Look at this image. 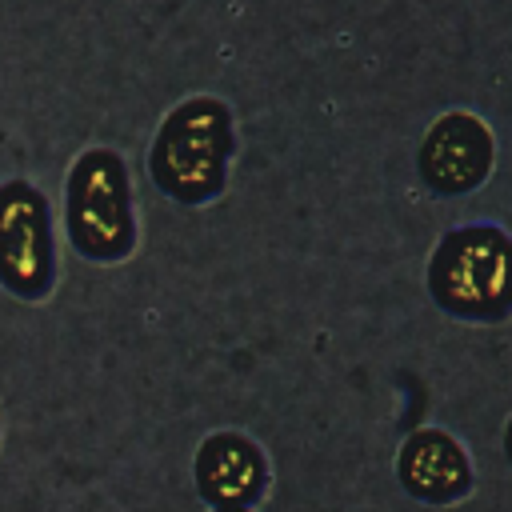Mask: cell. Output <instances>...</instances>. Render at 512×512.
Segmentation results:
<instances>
[{
  "instance_id": "6",
  "label": "cell",
  "mask_w": 512,
  "mask_h": 512,
  "mask_svg": "<svg viewBox=\"0 0 512 512\" xmlns=\"http://www.w3.org/2000/svg\"><path fill=\"white\" fill-rule=\"evenodd\" d=\"M268 464L240 432H216L196 452V488L212 508H252L264 492Z\"/></svg>"
},
{
  "instance_id": "5",
  "label": "cell",
  "mask_w": 512,
  "mask_h": 512,
  "mask_svg": "<svg viewBox=\"0 0 512 512\" xmlns=\"http://www.w3.org/2000/svg\"><path fill=\"white\" fill-rule=\"evenodd\" d=\"M492 168V136L468 112H448L420 144V176L440 192H472Z\"/></svg>"
},
{
  "instance_id": "3",
  "label": "cell",
  "mask_w": 512,
  "mask_h": 512,
  "mask_svg": "<svg viewBox=\"0 0 512 512\" xmlns=\"http://www.w3.org/2000/svg\"><path fill=\"white\" fill-rule=\"evenodd\" d=\"M68 236L88 260H124L136 244L128 172L108 148L84 152L68 172Z\"/></svg>"
},
{
  "instance_id": "7",
  "label": "cell",
  "mask_w": 512,
  "mask_h": 512,
  "mask_svg": "<svg viewBox=\"0 0 512 512\" xmlns=\"http://www.w3.org/2000/svg\"><path fill=\"white\" fill-rule=\"evenodd\" d=\"M396 476L424 504H452L472 488L464 448L440 428H420L404 440L396 456Z\"/></svg>"
},
{
  "instance_id": "4",
  "label": "cell",
  "mask_w": 512,
  "mask_h": 512,
  "mask_svg": "<svg viewBox=\"0 0 512 512\" xmlns=\"http://www.w3.org/2000/svg\"><path fill=\"white\" fill-rule=\"evenodd\" d=\"M56 276L52 220L44 196L28 180L0 184V284L12 296L40 300Z\"/></svg>"
},
{
  "instance_id": "9",
  "label": "cell",
  "mask_w": 512,
  "mask_h": 512,
  "mask_svg": "<svg viewBox=\"0 0 512 512\" xmlns=\"http://www.w3.org/2000/svg\"><path fill=\"white\" fill-rule=\"evenodd\" d=\"M212 512H252V508H212Z\"/></svg>"
},
{
  "instance_id": "8",
  "label": "cell",
  "mask_w": 512,
  "mask_h": 512,
  "mask_svg": "<svg viewBox=\"0 0 512 512\" xmlns=\"http://www.w3.org/2000/svg\"><path fill=\"white\" fill-rule=\"evenodd\" d=\"M504 452H508V460H512V420H508V428H504Z\"/></svg>"
},
{
  "instance_id": "2",
  "label": "cell",
  "mask_w": 512,
  "mask_h": 512,
  "mask_svg": "<svg viewBox=\"0 0 512 512\" xmlns=\"http://www.w3.org/2000/svg\"><path fill=\"white\" fill-rule=\"evenodd\" d=\"M228 152H232L228 108L212 96H196L164 120L152 148V176L172 200L200 204L224 188Z\"/></svg>"
},
{
  "instance_id": "1",
  "label": "cell",
  "mask_w": 512,
  "mask_h": 512,
  "mask_svg": "<svg viewBox=\"0 0 512 512\" xmlns=\"http://www.w3.org/2000/svg\"><path fill=\"white\" fill-rule=\"evenodd\" d=\"M428 292L460 320H500L512 308V240L492 224L448 232L428 264Z\"/></svg>"
}]
</instances>
